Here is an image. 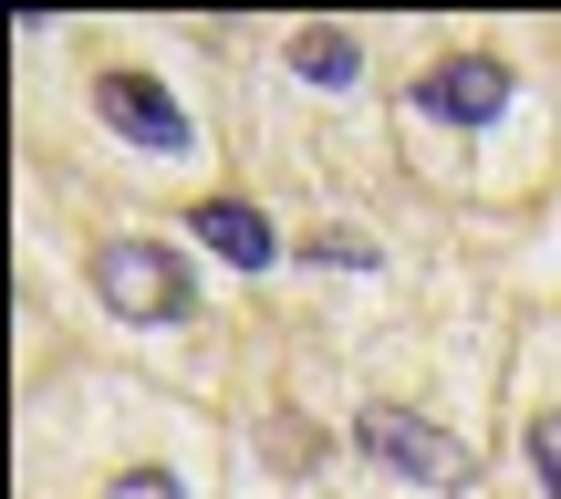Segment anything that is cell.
<instances>
[{"label":"cell","instance_id":"6da1fadb","mask_svg":"<svg viewBox=\"0 0 561 499\" xmlns=\"http://www.w3.org/2000/svg\"><path fill=\"white\" fill-rule=\"evenodd\" d=\"M94 292H104V313H115V322H187L198 281H187V260L167 250V240H104Z\"/></svg>","mask_w":561,"mask_h":499},{"label":"cell","instance_id":"7a4b0ae2","mask_svg":"<svg viewBox=\"0 0 561 499\" xmlns=\"http://www.w3.org/2000/svg\"><path fill=\"white\" fill-rule=\"evenodd\" d=\"M354 438H364V458H375V468H396L405 489H468V447L447 438V427L405 417V406H364V417H354Z\"/></svg>","mask_w":561,"mask_h":499},{"label":"cell","instance_id":"3957f363","mask_svg":"<svg viewBox=\"0 0 561 499\" xmlns=\"http://www.w3.org/2000/svg\"><path fill=\"white\" fill-rule=\"evenodd\" d=\"M94 104H104V125H125V136L146 146V157H187V115H178V94H167L157 73L104 63V73H94Z\"/></svg>","mask_w":561,"mask_h":499},{"label":"cell","instance_id":"277c9868","mask_svg":"<svg viewBox=\"0 0 561 499\" xmlns=\"http://www.w3.org/2000/svg\"><path fill=\"white\" fill-rule=\"evenodd\" d=\"M416 115H437V125H489V115H510V63H489V53H458V63H437V73H416Z\"/></svg>","mask_w":561,"mask_h":499},{"label":"cell","instance_id":"5b68a950","mask_svg":"<svg viewBox=\"0 0 561 499\" xmlns=\"http://www.w3.org/2000/svg\"><path fill=\"white\" fill-rule=\"evenodd\" d=\"M198 240L219 250V260H240V271L280 260V229L261 219V208H240V199H208V208H198Z\"/></svg>","mask_w":561,"mask_h":499},{"label":"cell","instance_id":"8992f818","mask_svg":"<svg viewBox=\"0 0 561 499\" xmlns=\"http://www.w3.org/2000/svg\"><path fill=\"white\" fill-rule=\"evenodd\" d=\"M291 73L312 83V94H343V83L364 73V42L333 32V21H312V32H291Z\"/></svg>","mask_w":561,"mask_h":499},{"label":"cell","instance_id":"52a82bcc","mask_svg":"<svg viewBox=\"0 0 561 499\" xmlns=\"http://www.w3.org/2000/svg\"><path fill=\"white\" fill-rule=\"evenodd\" d=\"M312 271H375V240H354V229H322V240H301Z\"/></svg>","mask_w":561,"mask_h":499},{"label":"cell","instance_id":"ba28073f","mask_svg":"<svg viewBox=\"0 0 561 499\" xmlns=\"http://www.w3.org/2000/svg\"><path fill=\"white\" fill-rule=\"evenodd\" d=\"M530 468H541V489L561 499V406H551V417H530Z\"/></svg>","mask_w":561,"mask_h":499},{"label":"cell","instance_id":"9c48e42d","mask_svg":"<svg viewBox=\"0 0 561 499\" xmlns=\"http://www.w3.org/2000/svg\"><path fill=\"white\" fill-rule=\"evenodd\" d=\"M104 499H187L178 479H167V468H125V479L115 489H104Z\"/></svg>","mask_w":561,"mask_h":499}]
</instances>
